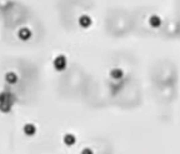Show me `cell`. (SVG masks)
<instances>
[{
  "label": "cell",
  "mask_w": 180,
  "mask_h": 154,
  "mask_svg": "<svg viewBox=\"0 0 180 154\" xmlns=\"http://www.w3.org/2000/svg\"><path fill=\"white\" fill-rule=\"evenodd\" d=\"M83 154H93V153H92V152H90L89 149H85V150L83 152Z\"/></svg>",
  "instance_id": "ba28073f"
},
{
  "label": "cell",
  "mask_w": 180,
  "mask_h": 154,
  "mask_svg": "<svg viewBox=\"0 0 180 154\" xmlns=\"http://www.w3.org/2000/svg\"><path fill=\"white\" fill-rule=\"evenodd\" d=\"M80 24H81L83 26H88V25L90 24V19H89L88 16H81V18H80Z\"/></svg>",
  "instance_id": "8992f818"
},
{
  "label": "cell",
  "mask_w": 180,
  "mask_h": 154,
  "mask_svg": "<svg viewBox=\"0 0 180 154\" xmlns=\"http://www.w3.org/2000/svg\"><path fill=\"white\" fill-rule=\"evenodd\" d=\"M64 65H65V60H64L63 56L58 58V59L55 60V67H57V69H63Z\"/></svg>",
  "instance_id": "277c9868"
},
{
  "label": "cell",
  "mask_w": 180,
  "mask_h": 154,
  "mask_svg": "<svg viewBox=\"0 0 180 154\" xmlns=\"http://www.w3.org/2000/svg\"><path fill=\"white\" fill-rule=\"evenodd\" d=\"M10 107H11V104L10 103H0V110L2 111H9L10 110Z\"/></svg>",
  "instance_id": "5b68a950"
},
{
  "label": "cell",
  "mask_w": 180,
  "mask_h": 154,
  "mask_svg": "<svg viewBox=\"0 0 180 154\" xmlns=\"http://www.w3.org/2000/svg\"><path fill=\"white\" fill-rule=\"evenodd\" d=\"M5 79H6V82H8V83H16V80H18V76H16V74H15V73L10 71V73H8V74L5 75Z\"/></svg>",
  "instance_id": "7a4b0ae2"
},
{
  "label": "cell",
  "mask_w": 180,
  "mask_h": 154,
  "mask_svg": "<svg viewBox=\"0 0 180 154\" xmlns=\"http://www.w3.org/2000/svg\"><path fill=\"white\" fill-rule=\"evenodd\" d=\"M19 38H20V39H23V40L29 39V38H30V31H29L26 28H23V29L19 31Z\"/></svg>",
  "instance_id": "6da1fadb"
},
{
  "label": "cell",
  "mask_w": 180,
  "mask_h": 154,
  "mask_svg": "<svg viewBox=\"0 0 180 154\" xmlns=\"http://www.w3.org/2000/svg\"><path fill=\"white\" fill-rule=\"evenodd\" d=\"M24 132H25V134H28V136H33V134L35 133V127L33 124H26L24 127Z\"/></svg>",
  "instance_id": "3957f363"
},
{
  "label": "cell",
  "mask_w": 180,
  "mask_h": 154,
  "mask_svg": "<svg viewBox=\"0 0 180 154\" xmlns=\"http://www.w3.org/2000/svg\"><path fill=\"white\" fill-rule=\"evenodd\" d=\"M64 140H65L66 144H73V143L75 142V138H74L73 136H69V134H68V136H65Z\"/></svg>",
  "instance_id": "52a82bcc"
}]
</instances>
